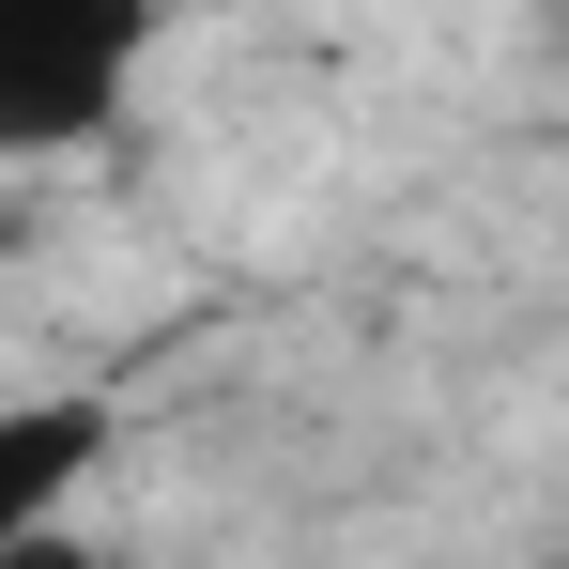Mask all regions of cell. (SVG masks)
Listing matches in <instances>:
<instances>
[{
	"mask_svg": "<svg viewBox=\"0 0 569 569\" xmlns=\"http://www.w3.org/2000/svg\"><path fill=\"white\" fill-rule=\"evenodd\" d=\"M170 0H0V170H47L123 123Z\"/></svg>",
	"mask_w": 569,
	"mask_h": 569,
	"instance_id": "6da1fadb",
	"label": "cell"
},
{
	"mask_svg": "<svg viewBox=\"0 0 569 569\" xmlns=\"http://www.w3.org/2000/svg\"><path fill=\"white\" fill-rule=\"evenodd\" d=\"M93 462H108V400H0V555H31Z\"/></svg>",
	"mask_w": 569,
	"mask_h": 569,
	"instance_id": "7a4b0ae2",
	"label": "cell"
},
{
	"mask_svg": "<svg viewBox=\"0 0 569 569\" xmlns=\"http://www.w3.org/2000/svg\"><path fill=\"white\" fill-rule=\"evenodd\" d=\"M539 16H569V0H539Z\"/></svg>",
	"mask_w": 569,
	"mask_h": 569,
	"instance_id": "3957f363",
	"label": "cell"
}]
</instances>
